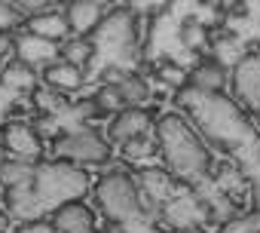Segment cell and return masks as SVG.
<instances>
[{"instance_id": "1", "label": "cell", "mask_w": 260, "mask_h": 233, "mask_svg": "<svg viewBox=\"0 0 260 233\" xmlns=\"http://www.w3.org/2000/svg\"><path fill=\"white\" fill-rule=\"evenodd\" d=\"M159 148L181 178H202L208 172V151L175 113L159 120Z\"/></svg>"}, {"instance_id": "12", "label": "cell", "mask_w": 260, "mask_h": 233, "mask_svg": "<svg viewBox=\"0 0 260 233\" xmlns=\"http://www.w3.org/2000/svg\"><path fill=\"white\" fill-rule=\"evenodd\" d=\"M28 28H31L34 37H43V40L52 43V40H58V37L68 31V19H64V13L46 10V13H40V16H31Z\"/></svg>"}, {"instance_id": "9", "label": "cell", "mask_w": 260, "mask_h": 233, "mask_svg": "<svg viewBox=\"0 0 260 233\" xmlns=\"http://www.w3.org/2000/svg\"><path fill=\"white\" fill-rule=\"evenodd\" d=\"M104 16V7L101 4H68L64 10V19H68V28L77 31V34H86L92 31Z\"/></svg>"}, {"instance_id": "11", "label": "cell", "mask_w": 260, "mask_h": 233, "mask_svg": "<svg viewBox=\"0 0 260 233\" xmlns=\"http://www.w3.org/2000/svg\"><path fill=\"white\" fill-rule=\"evenodd\" d=\"M83 71L80 68H74V65H68V62H52L46 71H43V80L52 86V89H58V92H74V89H80L83 86Z\"/></svg>"}, {"instance_id": "18", "label": "cell", "mask_w": 260, "mask_h": 233, "mask_svg": "<svg viewBox=\"0 0 260 233\" xmlns=\"http://www.w3.org/2000/svg\"><path fill=\"white\" fill-rule=\"evenodd\" d=\"M181 40H184V46L187 49H202L205 46V40H208V34H205V28L199 25V22H184L181 25Z\"/></svg>"}, {"instance_id": "14", "label": "cell", "mask_w": 260, "mask_h": 233, "mask_svg": "<svg viewBox=\"0 0 260 233\" xmlns=\"http://www.w3.org/2000/svg\"><path fill=\"white\" fill-rule=\"evenodd\" d=\"M58 55H61L68 65H74V68H80V71H83V68L92 62V55H95V43H92V40H83V37H77V40H68V43H61Z\"/></svg>"}, {"instance_id": "21", "label": "cell", "mask_w": 260, "mask_h": 233, "mask_svg": "<svg viewBox=\"0 0 260 233\" xmlns=\"http://www.w3.org/2000/svg\"><path fill=\"white\" fill-rule=\"evenodd\" d=\"M138 178H141V184H144V187H147V190H150V193H153L156 199H162V196L169 193V178H166L162 172H153V169H144V172H141Z\"/></svg>"}, {"instance_id": "6", "label": "cell", "mask_w": 260, "mask_h": 233, "mask_svg": "<svg viewBox=\"0 0 260 233\" xmlns=\"http://www.w3.org/2000/svg\"><path fill=\"white\" fill-rule=\"evenodd\" d=\"M92 224H95V218H92V212H89L80 199L61 202V206L55 209V215H52V227H55L58 233H89Z\"/></svg>"}, {"instance_id": "7", "label": "cell", "mask_w": 260, "mask_h": 233, "mask_svg": "<svg viewBox=\"0 0 260 233\" xmlns=\"http://www.w3.org/2000/svg\"><path fill=\"white\" fill-rule=\"evenodd\" d=\"M187 83H190L193 89H199V92L214 95L217 89H223L226 71H223V65H220L217 59H205V62H199V65L187 74Z\"/></svg>"}, {"instance_id": "13", "label": "cell", "mask_w": 260, "mask_h": 233, "mask_svg": "<svg viewBox=\"0 0 260 233\" xmlns=\"http://www.w3.org/2000/svg\"><path fill=\"white\" fill-rule=\"evenodd\" d=\"M37 178V166L31 163H19V160H10L0 166V181H4L10 190H19V187H31Z\"/></svg>"}, {"instance_id": "22", "label": "cell", "mask_w": 260, "mask_h": 233, "mask_svg": "<svg viewBox=\"0 0 260 233\" xmlns=\"http://www.w3.org/2000/svg\"><path fill=\"white\" fill-rule=\"evenodd\" d=\"M19 10H16V4H0V31H7V28H13V25H19Z\"/></svg>"}, {"instance_id": "8", "label": "cell", "mask_w": 260, "mask_h": 233, "mask_svg": "<svg viewBox=\"0 0 260 233\" xmlns=\"http://www.w3.org/2000/svg\"><path fill=\"white\" fill-rule=\"evenodd\" d=\"M4 144L19 157H40V135L25 123H7L4 126Z\"/></svg>"}, {"instance_id": "16", "label": "cell", "mask_w": 260, "mask_h": 233, "mask_svg": "<svg viewBox=\"0 0 260 233\" xmlns=\"http://www.w3.org/2000/svg\"><path fill=\"white\" fill-rule=\"evenodd\" d=\"M166 215H169V221H175L178 227H190V224H196V221H199V206H196L193 199H187V196H184V199L172 202Z\"/></svg>"}, {"instance_id": "23", "label": "cell", "mask_w": 260, "mask_h": 233, "mask_svg": "<svg viewBox=\"0 0 260 233\" xmlns=\"http://www.w3.org/2000/svg\"><path fill=\"white\" fill-rule=\"evenodd\" d=\"M125 74H128V71H122V68H116V65H110V68H104V74H101V80H104V86H119Z\"/></svg>"}, {"instance_id": "4", "label": "cell", "mask_w": 260, "mask_h": 233, "mask_svg": "<svg viewBox=\"0 0 260 233\" xmlns=\"http://www.w3.org/2000/svg\"><path fill=\"white\" fill-rule=\"evenodd\" d=\"M55 154L58 157H71V160H77V163H104L107 160V144L98 138V135H92V132H71V135H64L58 144H55Z\"/></svg>"}, {"instance_id": "2", "label": "cell", "mask_w": 260, "mask_h": 233, "mask_svg": "<svg viewBox=\"0 0 260 233\" xmlns=\"http://www.w3.org/2000/svg\"><path fill=\"white\" fill-rule=\"evenodd\" d=\"M98 199H101L107 218H113L119 224H128V221H138L141 218L138 190H135L132 178H125V175H107L98 184Z\"/></svg>"}, {"instance_id": "19", "label": "cell", "mask_w": 260, "mask_h": 233, "mask_svg": "<svg viewBox=\"0 0 260 233\" xmlns=\"http://www.w3.org/2000/svg\"><path fill=\"white\" fill-rule=\"evenodd\" d=\"M156 77L166 83V86H172V89H181L184 83H187V71L181 68V65H156Z\"/></svg>"}, {"instance_id": "10", "label": "cell", "mask_w": 260, "mask_h": 233, "mask_svg": "<svg viewBox=\"0 0 260 233\" xmlns=\"http://www.w3.org/2000/svg\"><path fill=\"white\" fill-rule=\"evenodd\" d=\"M16 52H19L22 65H37V62H49V65H52V59H55L58 49H55V43L28 34V37H19V40H16Z\"/></svg>"}, {"instance_id": "3", "label": "cell", "mask_w": 260, "mask_h": 233, "mask_svg": "<svg viewBox=\"0 0 260 233\" xmlns=\"http://www.w3.org/2000/svg\"><path fill=\"white\" fill-rule=\"evenodd\" d=\"M34 184L40 187V196H77V193H83V187H86V178L80 175V172H74V169H64V166H43V169H37V178H34Z\"/></svg>"}, {"instance_id": "27", "label": "cell", "mask_w": 260, "mask_h": 233, "mask_svg": "<svg viewBox=\"0 0 260 233\" xmlns=\"http://www.w3.org/2000/svg\"><path fill=\"white\" fill-rule=\"evenodd\" d=\"M7 163V151H4V144H0V166Z\"/></svg>"}, {"instance_id": "5", "label": "cell", "mask_w": 260, "mask_h": 233, "mask_svg": "<svg viewBox=\"0 0 260 233\" xmlns=\"http://www.w3.org/2000/svg\"><path fill=\"white\" fill-rule=\"evenodd\" d=\"M147 126H150V113L147 110H141V107H122L116 113V120L110 123V129H107V138L116 141V144H128V141L141 138L147 132Z\"/></svg>"}, {"instance_id": "26", "label": "cell", "mask_w": 260, "mask_h": 233, "mask_svg": "<svg viewBox=\"0 0 260 233\" xmlns=\"http://www.w3.org/2000/svg\"><path fill=\"white\" fill-rule=\"evenodd\" d=\"M254 206H257V212H260V181H257V187H254Z\"/></svg>"}, {"instance_id": "24", "label": "cell", "mask_w": 260, "mask_h": 233, "mask_svg": "<svg viewBox=\"0 0 260 233\" xmlns=\"http://www.w3.org/2000/svg\"><path fill=\"white\" fill-rule=\"evenodd\" d=\"M19 233H55V227H52V221H28Z\"/></svg>"}, {"instance_id": "20", "label": "cell", "mask_w": 260, "mask_h": 233, "mask_svg": "<svg viewBox=\"0 0 260 233\" xmlns=\"http://www.w3.org/2000/svg\"><path fill=\"white\" fill-rule=\"evenodd\" d=\"M92 101H95L98 110H122V107H125L122 98H119V92H116V86H101Z\"/></svg>"}, {"instance_id": "15", "label": "cell", "mask_w": 260, "mask_h": 233, "mask_svg": "<svg viewBox=\"0 0 260 233\" xmlns=\"http://www.w3.org/2000/svg\"><path fill=\"white\" fill-rule=\"evenodd\" d=\"M116 92H119V98H122L125 107H135V104H141V101L150 98V89H147V83L138 74H125L122 83L116 86Z\"/></svg>"}, {"instance_id": "17", "label": "cell", "mask_w": 260, "mask_h": 233, "mask_svg": "<svg viewBox=\"0 0 260 233\" xmlns=\"http://www.w3.org/2000/svg\"><path fill=\"white\" fill-rule=\"evenodd\" d=\"M220 233H260V212H251V215L226 221L220 227Z\"/></svg>"}, {"instance_id": "25", "label": "cell", "mask_w": 260, "mask_h": 233, "mask_svg": "<svg viewBox=\"0 0 260 233\" xmlns=\"http://www.w3.org/2000/svg\"><path fill=\"white\" fill-rule=\"evenodd\" d=\"M7 230H10V215L0 209V233H7Z\"/></svg>"}]
</instances>
